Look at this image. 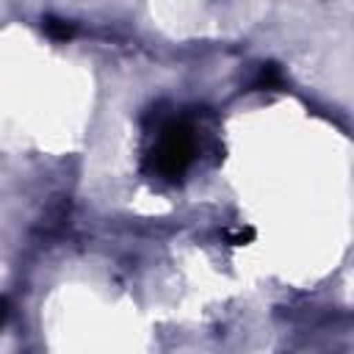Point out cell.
Here are the masks:
<instances>
[{"label":"cell","mask_w":354,"mask_h":354,"mask_svg":"<svg viewBox=\"0 0 354 354\" xmlns=\"http://www.w3.org/2000/svg\"><path fill=\"white\" fill-rule=\"evenodd\" d=\"M282 83H285L282 69H279L277 64H263V69H260V75H257V88H263V91H277V88H282Z\"/></svg>","instance_id":"cell-2"},{"label":"cell","mask_w":354,"mask_h":354,"mask_svg":"<svg viewBox=\"0 0 354 354\" xmlns=\"http://www.w3.org/2000/svg\"><path fill=\"white\" fill-rule=\"evenodd\" d=\"M227 238H230L232 246H243V243L254 241V230H252V227H246V230H235V232H227Z\"/></svg>","instance_id":"cell-4"},{"label":"cell","mask_w":354,"mask_h":354,"mask_svg":"<svg viewBox=\"0 0 354 354\" xmlns=\"http://www.w3.org/2000/svg\"><path fill=\"white\" fill-rule=\"evenodd\" d=\"M3 318H6V301L0 299V324H3Z\"/></svg>","instance_id":"cell-5"},{"label":"cell","mask_w":354,"mask_h":354,"mask_svg":"<svg viewBox=\"0 0 354 354\" xmlns=\"http://www.w3.org/2000/svg\"><path fill=\"white\" fill-rule=\"evenodd\" d=\"M194 149H196L194 127L185 119H169L158 127V138L152 149V169L163 180H180L194 160Z\"/></svg>","instance_id":"cell-1"},{"label":"cell","mask_w":354,"mask_h":354,"mask_svg":"<svg viewBox=\"0 0 354 354\" xmlns=\"http://www.w3.org/2000/svg\"><path fill=\"white\" fill-rule=\"evenodd\" d=\"M44 33H47L50 39H58V41H66V39H72V36H75V28H72L69 22H64V19H55V17H47V19H44Z\"/></svg>","instance_id":"cell-3"}]
</instances>
